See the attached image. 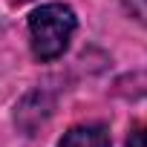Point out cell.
I'll return each mask as SVG.
<instances>
[{
  "label": "cell",
  "instance_id": "obj_3",
  "mask_svg": "<svg viewBox=\"0 0 147 147\" xmlns=\"http://www.w3.org/2000/svg\"><path fill=\"white\" fill-rule=\"evenodd\" d=\"M121 3V9L136 20V23H141L144 29H147V0H118Z\"/></svg>",
  "mask_w": 147,
  "mask_h": 147
},
{
  "label": "cell",
  "instance_id": "obj_1",
  "mask_svg": "<svg viewBox=\"0 0 147 147\" xmlns=\"http://www.w3.org/2000/svg\"><path fill=\"white\" fill-rule=\"evenodd\" d=\"M78 29V18L72 12V6L66 3H46L38 6L29 15V43H32V55L38 61H55L61 58L69 43L72 35Z\"/></svg>",
  "mask_w": 147,
  "mask_h": 147
},
{
  "label": "cell",
  "instance_id": "obj_4",
  "mask_svg": "<svg viewBox=\"0 0 147 147\" xmlns=\"http://www.w3.org/2000/svg\"><path fill=\"white\" fill-rule=\"evenodd\" d=\"M127 147H147V127L136 130V133L127 138Z\"/></svg>",
  "mask_w": 147,
  "mask_h": 147
},
{
  "label": "cell",
  "instance_id": "obj_2",
  "mask_svg": "<svg viewBox=\"0 0 147 147\" xmlns=\"http://www.w3.org/2000/svg\"><path fill=\"white\" fill-rule=\"evenodd\" d=\"M58 147H113V141H110V130L95 121V124H78L69 133H63Z\"/></svg>",
  "mask_w": 147,
  "mask_h": 147
}]
</instances>
